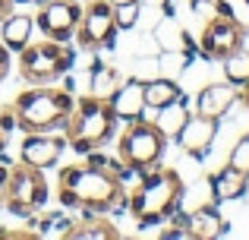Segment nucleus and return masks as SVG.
I'll list each match as a JSON object with an SVG mask.
<instances>
[{
	"label": "nucleus",
	"instance_id": "obj_1",
	"mask_svg": "<svg viewBox=\"0 0 249 240\" xmlns=\"http://www.w3.org/2000/svg\"><path fill=\"white\" fill-rule=\"evenodd\" d=\"M60 190H70L76 196V203L85 205L91 212H110V209H129V203H123V184L117 180V174L101 171V167H63L60 171Z\"/></svg>",
	"mask_w": 249,
	"mask_h": 240
},
{
	"label": "nucleus",
	"instance_id": "obj_2",
	"mask_svg": "<svg viewBox=\"0 0 249 240\" xmlns=\"http://www.w3.org/2000/svg\"><path fill=\"white\" fill-rule=\"evenodd\" d=\"M73 108H76L73 92H67V89H44V86L29 89V92L16 95V101H13L16 127L29 129V133H48V129L67 123Z\"/></svg>",
	"mask_w": 249,
	"mask_h": 240
},
{
	"label": "nucleus",
	"instance_id": "obj_3",
	"mask_svg": "<svg viewBox=\"0 0 249 240\" xmlns=\"http://www.w3.org/2000/svg\"><path fill=\"white\" fill-rule=\"evenodd\" d=\"M114 108H110V101L104 98H82L79 105L73 108V114H70L67 120V139L70 146L76 148L79 155H89L95 146H101L104 139H107L110 133H114Z\"/></svg>",
	"mask_w": 249,
	"mask_h": 240
},
{
	"label": "nucleus",
	"instance_id": "obj_4",
	"mask_svg": "<svg viewBox=\"0 0 249 240\" xmlns=\"http://www.w3.org/2000/svg\"><path fill=\"white\" fill-rule=\"evenodd\" d=\"M180 177L177 171H142V186L139 193L129 196V212L133 215H142V212H155L161 218H170L177 209H180Z\"/></svg>",
	"mask_w": 249,
	"mask_h": 240
},
{
	"label": "nucleus",
	"instance_id": "obj_5",
	"mask_svg": "<svg viewBox=\"0 0 249 240\" xmlns=\"http://www.w3.org/2000/svg\"><path fill=\"white\" fill-rule=\"evenodd\" d=\"M19 54H22L19 57V63H22V79L29 82V86H48V82H54L57 76H63L76 63L73 51L63 48V41H51V38L32 44V48L25 44Z\"/></svg>",
	"mask_w": 249,
	"mask_h": 240
},
{
	"label": "nucleus",
	"instance_id": "obj_6",
	"mask_svg": "<svg viewBox=\"0 0 249 240\" xmlns=\"http://www.w3.org/2000/svg\"><path fill=\"white\" fill-rule=\"evenodd\" d=\"M164 142H167V136L161 133L155 123H145L142 117L129 120V129L120 139V161L142 174V171H148V167H155L161 161Z\"/></svg>",
	"mask_w": 249,
	"mask_h": 240
},
{
	"label": "nucleus",
	"instance_id": "obj_7",
	"mask_svg": "<svg viewBox=\"0 0 249 240\" xmlns=\"http://www.w3.org/2000/svg\"><path fill=\"white\" fill-rule=\"evenodd\" d=\"M6 209L19 218H29L48 203V184L32 165H16L6 177Z\"/></svg>",
	"mask_w": 249,
	"mask_h": 240
},
{
	"label": "nucleus",
	"instance_id": "obj_8",
	"mask_svg": "<svg viewBox=\"0 0 249 240\" xmlns=\"http://www.w3.org/2000/svg\"><path fill=\"white\" fill-rule=\"evenodd\" d=\"M79 19H82V13L73 0H48L38 10L35 22L41 25L44 38H51V41H70L76 35V29H79Z\"/></svg>",
	"mask_w": 249,
	"mask_h": 240
},
{
	"label": "nucleus",
	"instance_id": "obj_9",
	"mask_svg": "<svg viewBox=\"0 0 249 240\" xmlns=\"http://www.w3.org/2000/svg\"><path fill=\"white\" fill-rule=\"evenodd\" d=\"M243 44V25H237L227 16H212L202 35V51L205 57H227Z\"/></svg>",
	"mask_w": 249,
	"mask_h": 240
},
{
	"label": "nucleus",
	"instance_id": "obj_10",
	"mask_svg": "<svg viewBox=\"0 0 249 240\" xmlns=\"http://www.w3.org/2000/svg\"><path fill=\"white\" fill-rule=\"evenodd\" d=\"M114 32H117L114 3H110V0H98V3H91L89 13L79 19L76 35H79V41L85 44V48H98V44H104Z\"/></svg>",
	"mask_w": 249,
	"mask_h": 240
},
{
	"label": "nucleus",
	"instance_id": "obj_11",
	"mask_svg": "<svg viewBox=\"0 0 249 240\" xmlns=\"http://www.w3.org/2000/svg\"><path fill=\"white\" fill-rule=\"evenodd\" d=\"M107 101H110V108H114V114L120 120H139L142 114H145V82L129 76L126 82H120V89H117Z\"/></svg>",
	"mask_w": 249,
	"mask_h": 240
},
{
	"label": "nucleus",
	"instance_id": "obj_12",
	"mask_svg": "<svg viewBox=\"0 0 249 240\" xmlns=\"http://www.w3.org/2000/svg\"><path fill=\"white\" fill-rule=\"evenodd\" d=\"M214 136H218V123L202 117V114H196V117H189L183 123V129L177 133V139H180V146H183L186 155H205L208 148H212Z\"/></svg>",
	"mask_w": 249,
	"mask_h": 240
},
{
	"label": "nucleus",
	"instance_id": "obj_13",
	"mask_svg": "<svg viewBox=\"0 0 249 240\" xmlns=\"http://www.w3.org/2000/svg\"><path fill=\"white\" fill-rule=\"evenodd\" d=\"M233 105H237V92H233L231 82H227V86L214 82V86H205L196 95V114H202V117H208V120H221Z\"/></svg>",
	"mask_w": 249,
	"mask_h": 240
},
{
	"label": "nucleus",
	"instance_id": "obj_14",
	"mask_svg": "<svg viewBox=\"0 0 249 240\" xmlns=\"http://www.w3.org/2000/svg\"><path fill=\"white\" fill-rule=\"evenodd\" d=\"M60 152H63L60 139H51V136H44V133H32L29 139L22 142V165H32V167H38V171H44V167L57 165Z\"/></svg>",
	"mask_w": 249,
	"mask_h": 240
},
{
	"label": "nucleus",
	"instance_id": "obj_15",
	"mask_svg": "<svg viewBox=\"0 0 249 240\" xmlns=\"http://www.w3.org/2000/svg\"><path fill=\"white\" fill-rule=\"evenodd\" d=\"M208 184H212L214 203H231V199H240L246 193L249 174L240 171V167H233V165H227V167H221V171H214L212 177H208Z\"/></svg>",
	"mask_w": 249,
	"mask_h": 240
},
{
	"label": "nucleus",
	"instance_id": "obj_16",
	"mask_svg": "<svg viewBox=\"0 0 249 240\" xmlns=\"http://www.w3.org/2000/svg\"><path fill=\"white\" fill-rule=\"evenodd\" d=\"M189 237H199V240H214L221 234H227V222L218 215L214 205H199L196 212H189Z\"/></svg>",
	"mask_w": 249,
	"mask_h": 240
},
{
	"label": "nucleus",
	"instance_id": "obj_17",
	"mask_svg": "<svg viewBox=\"0 0 249 240\" xmlns=\"http://www.w3.org/2000/svg\"><path fill=\"white\" fill-rule=\"evenodd\" d=\"M186 120H189V108H186V98L180 95V98H174L170 105L158 108V120H155V127H158L167 139H174V136L183 129Z\"/></svg>",
	"mask_w": 249,
	"mask_h": 240
},
{
	"label": "nucleus",
	"instance_id": "obj_18",
	"mask_svg": "<svg viewBox=\"0 0 249 240\" xmlns=\"http://www.w3.org/2000/svg\"><path fill=\"white\" fill-rule=\"evenodd\" d=\"M32 22L35 19L22 16V13H10V16L3 19V44L10 51H22L25 44H29L32 38Z\"/></svg>",
	"mask_w": 249,
	"mask_h": 240
},
{
	"label": "nucleus",
	"instance_id": "obj_19",
	"mask_svg": "<svg viewBox=\"0 0 249 240\" xmlns=\"http://www.w3.org/2000/svg\"><path fill=\"white\" fill-rule=\"evenodd\" d=\"M180 89H177V82L174 79H167V76H155V79H148L145 82V108H164L170 105L174 98H180Z\"/></svg>",
	"mask_w": 249,
	"mask_h": 240
},
{
	"label": "nucleus",
	"instance_id": "obj_20",
	"mask_svg": "<svg viewBox=\"0 0 249 240\" xmlns=\"http://www.w3.org/2000/svg\"><path fill=\"white\" fill-rule=\"evenodd\" d=\"M224 73H227V82H231V86L246 89L249 86V51L237 48L233 54H227L224 57Z\"/></svg>",
	"mask_w": 249,
	"mask_h": 240
},
{
	"label": "nucleus",
	"instance_id": "obj_21",
	"mask_svg": "<svg viewBox=\"0 0 249 240\" xmlns=\"http://www.w3.org/2000/svg\"><path fill=\"white\" fill-rule=\"evenodd\" d=\"M117 89H120V76H117V70H110V67L91 70V95H95V98L107 101Z\"/></svg>",
	"mask_w": 249,
	"mask_h": 240
},
{
	"label": "nucleus",
	"instance_id": "obj_22",
	"mask_svg": "<svg viewBox=\"0 0 249 240\" xmlns=\"http://www.w3.org/2000/svg\"><path fill=\"white\" fill-rule=\"evenodd\" d=\"M152 35H155V41H158L161 51H183V29L174 22V16L155 25Z\"/></svg>",
	"mask_w": 249,
	"mask_h": 240
},
{
	"label": "nucleus",
	"instance_id": "obj_23",
	"mask_svg": "<svg viewBox=\"0 0 249 240\" xmlns=\"http://www.w3.org/2000/svg\"><path fill=\"white\" fill-rule=\"evenodd\" d=\"M189 60H193V57H189L186 51H161V54H158L161 76H167V79L180 76V70H186V67H189Z\"/></svg>",
	"mask_w": 249,
	"mask_h": 240
},
{
	"label": "nucleus",
	"instance_id": "obj_24",
	"mask_svg": "<svg viewBox=\"0 0 249 240\" xmlns=\"http://www.w3.org/2000/svg\"><path fill=\"white\" fill-rule=\"evenodd\" d=\"M214 10L218 16H227L237 25L249 29V0H214Z\"/></svg>",
	"mask_w": 249,
	"mask_h": 240
},
{
	"label": "nucleus",
	"instance_id": "obj_25",
	"mask_svg": "<svg viewBox=\"0 0 249 240\" xmlns=\"http://www.w3.org/2000/svg\"><path fill=\"white\" fill-rule=\"evenodd\" d=\"M139 19V3H117L114 6V22L117 29H133Z\"/></svg>",
	"mask_w": 249,
	"mask_h": 240
},
{
	"label": "nucleus",
	"instance_id": "obj_26",
	"mask_svg": "<svg viewBox=\"0 0 249 240\" xmlns=\"http://www.w3.org/2000/svg\"><path fill=\"white\" fill-rule=\"evenodd\" d=\"M158 73H161V67H158V57H152V60H136V63H133V76H136V79H142V82L155 79Z\"/></svg>",
	"mask_w": 249,
	"mask_h": 240
},
{
	"label": "nucleus",
	"instance_id": "obj_27",
	"mask_svg": "<svg viewBox=\"0 0 249 240\" xmlns=\"http://www.w3.org/2000/svg\"><path fill=\"white\" fill-rule=\"evenodd\" d=\"M231 165L249 174V133H246L243 139L237 142V148H233V152H231Z\"/></svg>",
	"mask_w": 249,
	"mask_h": 240
},
{
	"label": "nucleus",
	"instance_id": "obj_28",
	"mask_svg": "<svg viewBox=\"0 0 249 240\" xmlns=\"http://www.w3.org/2000/svg\"><path fill=\"white\" fill-rule=\"evenodd\" d=\"M16 129V111H13V105L10 108H0V139L6 142V136Z\"/></svg>",
	"mask_w": 249,
	"mask_h": 240
},
{
	"label": "nucleus",
	"instance_id": "obj_29",
	"mask_svg": "<svg viewBox=\"0 0 249 240\" xmlns=\"http://www.w3.org/2000/svg\"><path fill=\"white\" fill-rule=\"evenodd\" d=\"M70 237H117L114 228H101V222H95V228H73Z\"/></svg>",
	"mask_w": 249,
	"mask_h": 240
},
{
	"label": "nucleus",
	"instance_id": "obj_30",
	"mask_svg": "<svg viewBox=\"0 0 249 240\" xmlns=\"http://www.w3.org/2000/svg\"><path fill=\"white\" fill-rule=\"evenodd\" d=\"M6 73H10V48L0 44V82L6 79Z\"/></svg>",
	"mask_w": 249,
	"mask_h": 240
},
{
	"label": "nucleus",
	"instance_id": "obj_31",
	"mask_svg": "<svg viewBox=\"0 0 249 240\" xmlns=\"http://www.w3.org/2000/svg\"><path fill=\"white\" fill-rule=\"evenodd\" d=\"M6 177H10V171L0 167V205H3V199H6Z\"/></svg>",
	"mask_w": 249,
	"mask_h": 240
},
{
	"label": "nucleus",
	"instance_id": "obj_32",
	"mask_svg": "<svg viewBox=\"0 0 249 240\" xmlns=\"http://www.w3.org/2000/svg\"><path fill=\"white\" fill-rule=\"evenodd\" d=\"M13 13V0H0V25H3V19Z\"/></svg>",
	"mask_w": 249,
	"mask_h": 240
},
{
	"label": "nucleus",
	"instance_id": "obj_33",
	"mask_svg": "<svg viewBox=\"0 0 249 240\" xmlns=\"http://www.w3.org/2000/svg\"><path fill=\"white\" fill-rule=\"evenodd\" d=\"M161 10H164V16H174V3H170V0H164V3H161Z\"/></svg>",
	"mask_w": 249,
	"mask_h": 240
},
{
	"label": "nucleus",
	"instance_id": "obj_34",
	"mask_svg": "<svg viewBox=\"0 0 249 240\" xmlns=\"http://www.w3.org/2000/svg\"><path fill=\"white\" fill-rule=\"evenodd\" d=\"M110 3L117 6V3H139V0H110Z\"/></svg>",
	"mask_w": 249,
	"mask_h": 240
},
{
	"label": "nucleus",
	"instance_id": "obj_35",
	"mask_svg": "<svg viewBox=\"0 0 249 240\" xmlns=\"http://www.w3.org/2000/svg\"><path fill=\"white\" fill-rule=\"evenodd\" d=\"M243 101H246V105H249V86H246V98H243Z\"/></svg>",
	"mask_w": 249,
	"mask_h": 240
},
{
	"label": "nucleus",
	"instance_id": "obj_36",
	"mask_svg": "<svg viewBox=\"0 0 249 240\" xmlns=\"http://www.w3.org/2000/svg\"><path fill=\"white\" fill-rule=\"evenodd\" d=\"M0 152H3V139H0Z\"/></svg>",
	"mask_w": 249,
	"mask_h": 240
},
{
	"label": "nucleus",
	"instance_id": "obj_37",
	"mask_svg": "<svg viewBox=\"0 0 249 240\" xmlns=\"http://www.w3.org/2000/svg\"><path fill=\"white\" fill-rule=\"evenodd\" d=\"M25 3H32V0H25Z\"/></svg>",
	"mask_w": 249,
	"mask_h": 240
}]
</instances>
